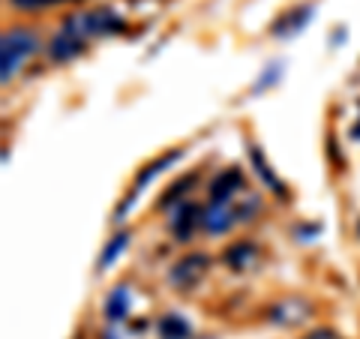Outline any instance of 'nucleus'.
I'll list each match as a JSON object with an SVG mask.
<instances>
[{
  "label": "nucleus",
  "instance_id": "ddd939ff",
  "mask_svg": "<svg viewBox=\"0 0 360 339\" xmlns=\"http://www.w3.org/2000/svg\"><path fill=\"white\" fill-rule=\"evenodd\" d=\"M303 339H342L336 331H330V327H319V331H312V333H307Z\"/></svg>",
  "mask_w": 360,
  "mask_h": 339
},
{
  "label": "nucleus",
  "instance_id": "39448f33",
  "mask_svg": "<svg viewBox=\"0 0 360 339\" xmlns=\"http://www.w3.org/2000/svg\"><path fill=\"white\" fill-rule=\"evenodd\" d=\"M243 189V174L240 168H229V172H219V177L210 184V201H234Z\"/></svg>",
  "mask_w": 360,
  "mask_h": 339
},
{
  "label": "nucleus",
  "instance_id": "7ed1b4c3",
  "mask_svg": "<svg viewBox=\"0 0 360 339\" xmlns=\"http://www.w3.org/2000/svg\"><path fill=\"white\" fill-rule=\"evenodd\" d=\"M238 207L231 201H210V205L201 210V229L207 234H222L229 231L234 222H238Z\"/></svg>",
  "mask_w": 360,
  "mask_h": 339
},
{
  "label": "nucleus",
  "instance_id": "6e6552de",
  "mask_svg": "<svg viewBox=\"0 0 360 339\" xmlns=\"http://www.w3.org/2000/svg\"><path fill=\"white\" fill-rule=\"evenodd\" d=\"M156 331H160V339H189V324L180 319L177 312L162 315L160 324H156Z\"/></svg>",
  "mask_w": 360,
  "mask_h": 339
},
{
  "label": "nucleus",
  "instance_id": "9d476101",
  "mask_svg": "<svg viewBox=\"0 0 360 339\" xmlns=\"http://www.w3.org/2000/svg\"><path fill=\"white\" fill-rule=\"evenodd\" d=\"M309 15H312V6H307L303 13H300V6H297V9H291L285 18H279L274 30L279 33V37H285V33H291V30H297V27L307 25V18H309Z\"/></svg>",
  "mask_w": 360,
  "mask_h": 339
},
{
  "label": "nucleus",
  "instance_id": "423d86ee",
  "mask_svg": "<svg viewBox=\"0 0 360 339\" xmlns=\"http://www.w3.org/2000/svg\"><path fill=\"white\" fill-rule=\"evenodd\" d=\"M225 264H229L231 270H238V274H243V270H252L258 264V250H255V243L250 241H240V243H234L229 252H225Z\"/></svg>",
  "mask_w": 360,
  "mask_h": 339
},
{
  "label": "nucleus",
  "instance_id": "f03ea898",
  "mask_svg": "<svg viewBox=\"0 0 360 339\" xmlns=\"http://www.w3.org/2000/svg\"><path fill=\"white\" fill-rule=\"evenodd\" d=\"M39 51V37L30 27H13L4 33V45H0V78L4 84H9L18 75V70L25 66L33 54Z\"/></svg>",
  "mask_w": 360,
  "mask_h": 339
},
{
  "label": "nucleus",
  "instance_id": "9b49d317",
  "mask_svg": "<svg viewBox=\"0 0 360 339\" xmlns=\"http://www.w3.org/2000/svg\"><path fill=\"white\" fill-rule=\"evenodd\" d=\"M127 243H129V234H127V231H120L115 241H111L105 250H103V255H99V270H105L111 262H115V258H117L123 250H127Z\"/></svg>",
  "mask_w": 360,
  "mask_h": 339
},
{
  "label": "nucleus",
  "instance_id": "0eeeda50",
  "mask_svg": "<svg viewBox=\"0 0 360 339\" xmlns=\"http://www.w3.org/2000/svg\"><path fill=\"white\" fill-rule=\"evenodd\" d=\"M195 229H201V210L195 205H180L174 219H172V231L180 237V241H186Z\"/></svg>",
  "mask_w": 360,
  "mask_h": 339
},
{
  "label": "nucleus",
  "instance_id": "20e7f679",
  "mask_svg": "<svg viewBox=\"0 0 360 339\" xmlns=\"http://www.w3.org/2000/svg\"><path fill=\"white\" fill-rule=\"evenodd\" d=\"M207 264H210V258L201 255V252H193V255L180 258V262L174 264V270H172V282L177 288H193L195 282L207 274Z\"/></svg>",
  "mask_w": 360,
  "mask_h": 339
},
{
  "label": "nucleus",
  "instance_id": "f8f14e48",
  "mask_svg": "<svg viewBox=\"0 0 360 339\" xmlns=\"http://www.w3.org/2000/svg\"><path fill=\"white\" fill-rule=\"evenodd\" d=\"M51 4H63V0H15V6H21V9H42Z\"/></svg>",
  "mask_w": 360,
  "mask_h": 339
},
{
  "label": "nucleus",
  "instance_id": "f257e3e1",
  "mask_svg": "<svg viewBox=\"0 0 360 339\" xmlns=\"http://www.w3.org/2000/svg\"><path fill=\"white\" fill-rule=\"evenodd\" d=\"M120 27H123V21L111 13V9H84V13H75L66 18L63 30L49 45V54H51V60L66 63V60L78 58L90 39L117 33Z\"/></svg>",
  "mask_w": 360,
  "mask_h": 339
},
{
  "label": "nucleus",
  "instance_id": "1a4fd4ad",
  "mask_svg": "<svg viewBox=\"0 0 360 339\" xmlns=\"http://www.w3.org/2000/svg\"><path fill=\"white\" fill-rule=\"evenodd\" d=\"M127 312H129V291H127V286H117L105 300V315L111 321H120Z\"/></svg>",
  "mask_w": 360,
  "mask_h": 339
}]
</instances>
